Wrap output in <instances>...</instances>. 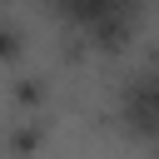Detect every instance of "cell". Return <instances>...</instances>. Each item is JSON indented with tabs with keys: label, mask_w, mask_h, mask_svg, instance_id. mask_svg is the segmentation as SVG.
<instances>
[{
	"label": "cell",
	"mask_w": 159,
	"mask_h": 159,
	"mask_svg": "<svg viewBox=\"0 0 159 159\" xmlns=\"http://www.w3.org/2000/svg\"><path fill=\"white\" fill-rule=\"evenodd\" d=\"M55 10L94 45H124L139 25V0H55Z\"/></svg>",
	"instance_id": "obj_1"
}]
</instances>
